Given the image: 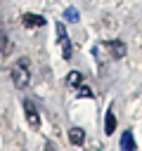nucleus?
I'll return each mask as SVG.
<instances>
[{
  "label": "nucleus",
  "mask_w": 142,
  "mask_h": 151,
  "mask_svg": "<svg viewBox=\"0 0 142 151\" xmlns=\"http://www.w3.org/2000/svg\"><path fill=\"white\" fill-rule=\"evenodd\" d=\"M9 76H12V83H14V87H19V90H24V87H28V83H31V71H28V59H26V57H21V59H17V61L12 64V68H9Z\"/></svg>",
  "instance_id": "obj_1"
},
{
  "label": "nucleus",
  "mask_w": 142,
  "mask_h": 151,
  "mask_svg": "<svg viewBox=\"0 0 142 151\" xmlns=\"http://www.w3.org/2000/svg\"><path fill=\"white\" fill-rule=\"evenodd\" d=\"M54 28H57V40H59V45H62V57H64V59H71V40H69V33H66L64 24L59 21Z\"/></svg>",
  "instance_id": "obj_2"
},
{
  "label": "nucleus",
  "mask_w": 142,
  "mask_h": 151,
  "mask_svg": "<svg viewBox=\"0 0 142 151\" xmlns=\"http://www.w3.org/2000/svg\"><path fill=\"white\" fill-rule=\"evenodd\" d=\"M24 113H26V120L31 127H38L40 125V116H38V109L31 99H24Z\"/></svg>",
  "instance_id": "obj_3"
},
{
  "label": "nucleus",
  "mask_w": 142,
  "mask_h": 151,
  "mask_svg": "<svg viewBox=\"0 0 142 151\" xmlns=\"http://www.w3.org/2000/svg\"><path fill=\"white\" fill-rule=\"evenodd\" d=\"M106 50H109V54L114 57V59H123L125 57V45H123V40H106V42H102Z\"/></svg>",
  "instance_id": "obj_4"
},
{
  "label": "nucleus",
  "mask_w": 142,
  "mask_h": 151,
  "mask_svg": "<svg viewBox=\"0 0 142 151\" xmlns=\"http://www.w3.org/2000/svg\"><path fill=\"white\" fill-rule=\"evenodd\" d=\"M21 24H24L26 28H38V26H45L47 21H45V19H43L40 14H24Z\"/></svg>",
  "instance_id": "obj_5"
},
{
  "label": "nucleus",
  "mask_w": 142,
  "mask_h": 151,
  "mask_svg": "<svg viewBox=\"0 0 142 151\" xmlns=\"http://www.w3.org/2000/svg\"><path fill=\"white\" fill-rule=\"evenodd\" d=\"M116 130V116H114V109L109 106V111L104 113V134H111Z\"/></svg>",
  "instance_id": "obj_6"
},
{
  "label": "nucleus",
  "mask_w": 142,
  "mask_h": 151,
  "mask_svg": "<svg viewBox=\"0 0 142 151\" xmlns=\"http://www.w3.org/2000/svg\"><path fill=\"white\" fill-rule=\"evenodd\" d=\"M121 149H123V151H135V149H137L130 130H123V134H121Z\"/></svg>",
  "instance_id": "obj_7"
},
{
  "label": "nucleus",
  "mask_w": 142,
  "mask_h": 151,
  "mask_svg": "<svg viewBox=\"0 0 142 151\" xmlns=\"http://www.w3.org/2000/svg\"><path fill=\"white\" fill-rule=\"evenodd\" d=\"M69 139H71V144L78 146V144L85 142V132H83L80 127H71V130H69Z\"/></svg>",
  "instance_id": "obj_8"
},
{
  "label": "nucleus",
  "mask_w": 142,
  "mask_h": 151,
  "mask_svg": "<svg viewBox=\"0 0 142 151\" xmlns=\"http://www.w3.org/2000/svg\"><path fill=\"white\" fill-rule=\"evenodd\" d=\"M66 85H69V87H78V85H83V73H80V71H71V73L66 76Z\"/></svg>",
  "instance_id": "obj_9"
},
{
  "label": "nucleus",
  "mask_w": 142,
  "mask_h": 151,
  "mask_svg": "<svg viewBox=\"0 0 142 151\" xmlns=\"http://www.w3.org/2000/svg\"><path fill=\"white\" fill-rule=\"evenodd\" d=\"M64 19H66V21H71V24H76V21L80 19V14H78V9H76L73 5H69V7L64 9Z\"/></svg>",
  "instance_id": "obj_10"
},
{
  "label": "nucleus",
  "mask_w": 142,
  "mask_h": 151,
  "mask_svg": "<svg viewBox=\"0 0 142 151\" xmlns=\"http://www.w3.org/2000/svg\"><path fill=\"white\" fill-rule=\"evenodd\" d=\"M78 97H80V99H92L95 94H92V90H90L88 85H78Z\"/></svg>",
  "instance_id": "obj_11"
},
{
  "label": "nucleus",
  "mask_w": 142,
  "mask_h": 151,
  "mask_svg": "<svg viewBox=\"0 0 142 151\" xmlns=\"http://www.w3.org/2000/svg\"><path fill=\"white\" fill-rule=\"evenodd\" d=\"M5 45H7V33L2 31V26H0V52L5 50Z\"/></svg>",
  "instance_id": "obj_12"
}]
</instances>
